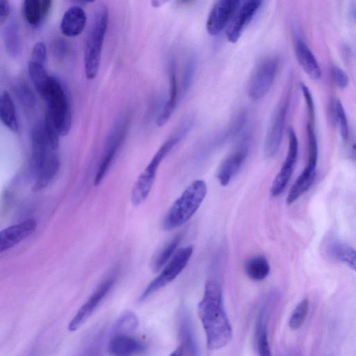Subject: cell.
I'll list each match as a JSON object with an SVG mask.
<instances>
[{
    "label": "cell",
    "mask_w": 356,
    "mask_h": 356,
    "mask_svg": "<svg viewBox=\"0 0 356 356\" xmlns=\"http://www.w3.org/2000/svg\"><path fill=\"white\" fill-rule=\"evenodd\" d=\"M197 314L206 333L209 349H220L229 343L232 327L224 309L221 288L217 282H206L203 297L197 305Z\"/></svg>",
    "instance_id": "6da1fadb"
},
{
    "label": "cell",
    "mask_w": 356,
    "mask_h": 356,
    "mask_svg": "<svg viewBox=\"0 0 356 356\" xmlns=\"http://www.w3.org/2000/svg\"><path fill=\"white\" fill-rule=\"evenodd\" d=\"M191 118H187L178 127L175 131L162 144L138 176L131 193V201L133 205L138 206L147 199L153 186L161 163L186 136L193 124Z\"/></svg>",
    "instance_id": "7a4b0ae2"
},
{
    "label": "cell",
    "mask_w": 356,
    "mask_h": 356,
    "mask_svg": "<svg viewBox=\"0 0 356 356\" xmlns=\"http://www.w3.org/2000/svg\"><path fill=\"white\" fill-rule=\"evenodd\" d=\"M207 193V186L202 179L191 182L175 201L165 216L162 227L170 231L177 228L195 214L204 200Z\"/></svg>",
    "instance_id": "3957f363"
},
{
    "label": "cell",
    "mask_w": 356,
    "mask_h": 356,
    "mask_svg": "<svg viewBox=\"0 0 356 356\" xmlns=\"http://www.w3.org/2000/svg\"><path fill=\"white\" fill-rule=\"evenodd\" d=\"M108 24V10L102 6L95 13L86 41L83 61L86 76L89 80L95 79L98 74Z\"/></svg>",
    "instance_id": "277c9868"
},
{
    "label": "cell",
    "mask_w": 356,
    "mask_h": 356,
    "mask_svg": "<svg viewBox=\"0 0 356 356\" xmlns=\"http://www.w3.org/2000/svg\"><path fill=\"white\" fill-rule=\"evenodd\" d=\"M47 106V114L56 127L60 136L68 134L72 125L71 105L68 94L60 81L51 76L41 95Z\"/></svg>",
    "instance_id": "5b68a950"
},
{
    "label": "cell",
    "mask_w": 356,
    "mask_h": 356,
    "mask_svg": "<svg viewBox=\"0 0 356 356\" xmlns=\"http://www.w3.org/2000/svg\"><path fill=\"white\" fill-rule=\"evenodd\" d=\"M291 89H286L277 104L266 131L264 152L265 157H273L278 152L283 136L287 111L289 109Z\"/></svg>",
    "instance_id": "8992f818"
},
{
    "label": "cell",
    "mask_w": 356,
    "mask_h": 356,
    "mask_svg": "<svg viewBox=\"0 0 356 356\" xmlns=\"http://www.w3.org/2000/svg\"><path fill=\"white\" fill-rule=\"evenodd\" d=\"M279 65L276 57H268L255 66L248 84V94L253 101L264 97L274 82Z\"/></svg>",
    "instance_id": "52a82bcc"
},
{
    "label": "cell",
    "mask_w": 356,
    "mask_h": 356,
    "mask_svg": "<svg viewBox=\"0 0 356 356\" xmlns=\"http://www.w3.org/2000/svg\"><path fill=\"white\" fill-rule=\"evenodd\" d=\"M193 251V248L191 245L183 247L177 250L162 272L145 289L138 301L145 300L152 293L173 281L187 265Z\"/></svg>",
    "instance_id": "ba28073f"
},
{
    "label": "cell",
    "mask_w": 356,
    "mask_h": 356,
    "mask_svg": "<svg viewBox=\"0 0 356 356\" xmlns=\"http://www.w3.org/2000/svg\"><path fill=\"white\" fill-rule=\"evenodd\" d=\"M250 138L251 134L249 131L243 133L236 149L220 164L216 178L221 186L228 185L241 168L249 152Z\"/></svg>",
    "instance_id": "9c48e42d"
},
{
    "label": "cell",
    "mask_w": 356,
    "mask_h": 356,
    "mask_svg": "<svg viewBox=\"0 0 356 356\" xmlns=\"http://www.w3.org/2000/svg\"><path fill=\"white\" fill-rule=\"evenodd\" d=\"M289 147L282 165L273 181L270 194L277 197L282 193L293 174L298 158V141L296 134L292 127L288 129Z\"/></svg>",
    "instance_id": "30bf717a"
},
{
    "label": "cell",
    "mask_w": 356,
    "mask_h": 356,
    "mask_svg": "<svg viewBox=\"0 0 356 356\" xmlns=\"http://www.w3.org/2000/svg\"><path fill=\"white\" fill-rule=\"evenodd\" d=\"M264 0H241L227 29V39L236 42L261 8Z\"/></svg>",
    "instance_id": "8fae6325"
},
{
    "label": "cell",
    "mask_w": 356,
    "mask_h": 356,
    "mask_svg": "<svg viewBox=\"0 0 356 356\" xmlns=\"http://www.w3.org/2000/svg\"><path fill=\"white\" fill-rule=\"evenodd\" d=\"M241 0H217L207 19L206 29L211 35L219 34L228 26Z\"/></svg>",
    "instance_id": "7c38bea8"
},
{
    "label": "cell",
    "mask_w": 356,
    "mask_h": 356,
    "mask_svg": "<svg viewBox=\"0 0 356 356\" xmlns=\"http://www.w3.org/2000/svg\"><path fill=\"white\" fill-rule=\"evenodd\" d=\"M31 172L36 176L54 152L49 145L44 131V123L36 124L31 134Z\"/></svg>",
    "instance_id": "4fadbf2b"
},
{
    "label": "cell",
    "mask_w": 356,
    "mask_h": 356,
    "mask_svg": "<svg viewBox=\"0 0 356 356\" xmlns=\"http://www.w3.org/2000/svg\"><path fill=\"white\" fill-rule=\"evenodd\" d=\"M115 278L109 277L104 280L90 296L87 302L77 311L68 325V330L74 332L79 329L92 315L97 305L112 289Z\"/></svg>",
    "instance_id": "5bb4252c"
},
{
    "label": "cell",
    "mask_w": 356,
    "mask_h": 356,
    "mask_svg": "<svg viewBox=\"0 0 356 356\" xmlns=\"http://www.w3.org/2000/svg\"><path fill=\"white\" fill-rule=\"evenodd\" d=\"M37 227L35 219H27L0 232V252L8 250L31 235Z\"/></svg>",
    "instance_id": "9a60e30c"
},
{
    "label": "cell",
    "mask_w": 356,
    "mask_h": 356,
    "mask_svg": "<svg viewBox=\"0 0 356 356\" xmlns=\"http://www.w3.org/2000/svg\"><path fill=\"white\" fill-rule=\"evenodd\" d=\"M175 67L172 60L169 67L168 97L157 116L156 123L158 127H162L168 122L181 98Z\"/></svg>",
    "instance_id": "2e32d148"
},
{
    "label": "cell",
    "mask_w": 356,
    "mask_h": 356,
    "mask_svg": "<svg viewBox=\"0 0 356 356\" xmlns=\"http://www.w3.org/2000/svg\"><path fill=\"white\" fill-rule=\"evenodd\" d=\"M294 50L298 62L305 72L311 79H318L321 76L320 65L307 44L299 36L295 38Z\"/></svg>",
    "instance_id": "e0dca14e"
},
{
    "label": "cell",
    "mask_w": 356,
    "mask_h": 356,
    "mask_svg": "<svg viewBox=\"0 0 356 356\" xmlns=\"http://www.w3.org/2000/svg\"><path fill=\"white\" fill-rule=\"evenodd\" d=\"M87 22L84 10L77 6H72L64 13L60 22V31L67 37H75L83 31Z\"/></svg>",
    "instance_id": "ac0fdd59"
},
{
    "label": "cell",
    "mask_w": 356,
    "mask_h": 356,
    "mask_svg": "<svg viewBox=\"0 0 356 356\" xmlns=\"http://www.w3.org/2000/svg\"><path fill=\"white\" fill-rule=\"evenodd\" d=\"M144 344L138 339L127 335L118 334L109 341L108 350L115 356H127L143 351Z\"/></svg>",
    "instance_id": "d6986e66"
},
{
    "label": "cell",
    "mask_w": 356,
    "mask_h": 356,
    "mask_svg": "<svg viewBox=\"0 0 356 356\" xmlns=\"http://www.w3.org/2000/svg\"><path fill=\"white\" fill-rule=\"evenodd\" d=\"M316 177V166L307 163L300 174L286 197V204L290 205L307 192L312 186Z\"/></svg>",
    "instance_id": "ffe728a7"
},
{
    "label": "cell",
    "mask_w": 356,
    "mask_h": 356,
    "mask_svg": "<svg viewBox=\"0 0 356 356\" xmlns=\"http://www.w3.org/2000/svg\"><path fill=\"white\" fill-rule=\"evenodd\" d=\"M59 168V159L56 152H54L35 177L31 191L36 193L47 188L58 174Z\"/></svg>",
    "instance_id": "44dd1931"
},
{
    "label": "cell",
    "mask_w": 356,
    "mask_h": 356,
    "mask_svg": "<svg viewBox=\"0 0 356 356\" xmlns=\"http://www.w3.org/2000/svg\"><path fill=\"white\" fill-rule=\"evenodd\" d=\"M327 252L334 260L347 265L356 272V250L339 241H332L327 247Z\"/></svg>",
    "instance_id": "7402d4cb"
},
{
    "label": "cell",
    "mask_w": 356,
    "mask_h": 356,
    "mask_svg": "<svg viewBox=\"0 0 356 356\" xmlns=\"http://www.w3.org/2000/svg\"><path fill=\"white\" fill-rule=\"evenodd\" d=\"M0 120L10 131L16 133L19 130L15 104L7 90L3 91L0 97Z\"/></svg>",
    "instance_id": "603a6c76"
},
{
    "label": "cell",
    "mask_w": 356,
    "mask_h": 356,
    "mask_svg": "<svg viewBox=\"0 0 356 356\" xmlns=\"http://www.w3.org/2000/svg\"><path fill=\"white\" fill-rule=\"evenodd\" d=\"M266 309L263 308L258 316L255 330V344L257 353L261 356L271 355L267 332Z\"/></svg>",
    "instance_id": "cb8c5ba5"
},
{
    "label": "cell",
    "mask_w": 356,
    "mask_h": 356,
    "mask_svg": "<svg viewBox=\"0 0 356 356\" xmlns=\"http://www.w3.org/2000/svg\"><path fill=\"white\" fill-rule=\"evenodd\" d=\"M3 41L10 56L16 58L21 51L19 29L17 22L10 21L3 30Z\"/></svg>",
    "instance_id": "d4e9b609"
},
{
    "label": "cell",
    "mask_w": 356,
    "mask_h": 356,
    "mask_svg": "<svg viewBox=\"0 0 356 356\" xmlns=\"http://www.w3.org/2000/svg\"><path fill=\"white\" fill-rule=\"evenodd\" d=\"M180 344L171 355H195L197 348L187 319H183L180 326Z\"/></svg>",
    "instance_id": "484cf974"
},
{
    "label": "cell",
    "mask_w": 356,
    "mask_h": 356,
    "mask_svg": "<svg viewBox=\"0 0 356 356\" xmlns=\"http://www.w3.org/2000/svg\"><path fill=\"white\" fill-rule=\"evenodd\" d=\"M45 67L42 64L32 60H29L28 63L30 78L40 96L46 90L51 79Z\"/></svg>",
    "instance_id": "4316f807"
},
{
    "label": "cell",
    "mask_w": 356,
    "mask_h": 356,
    "mask_svg": "<svg viewBox=\"0 0 356 356\" xmlns=\"http://www.w3.org/2000/svg\"><path fill=\"white\" fill-rule=\"evenodd\" d=\"M245 271L250 279L261 281L268 275L270 265L265 257L261 255L254 256L245 263Z\"/></svg>",
    "instance_id": "83f0119b"
},
{
    "label": "cell",
    "mask_w": 356,
    "mask_h": 356,
    "mask_svg": "<svg viewBox=\"0 0 356 356\" xmlns=\"http://www.w3.org/2000/svg\"><path fill=\"white\" fill-rule=\"evenodd\" d=\"M182 235H177L158 252L152 262V268L154 272H158L168 261L177 250Z\"/></svg>",
    "instance_id": "f1b7e54d"
},
{
    "label": "cell",
    "mask_w": 356,
    "mask_h": 356,
    "mask_svg": "<svg viewBox=\"0 0 356 356\" xmlns=\"http://www.w3.org/2000/svg\"><path fill=\"white\" fill-rule=\"evenodd\" d=\"M121 137V136L118 137L106 152L95 174L93 181L94 186H99L107 174L119 146Z\"/></svg>",
    "instance_id": "f546056e"
},
{
    "label": "cell",
    "mask_w": 356,
    "mask_h": 356,
    "mask_svg": "<svg viewBox=\"0 0 356 356\" xmlns=\"http://www.w3.org/2000/svg\"><path fill=\"white\" fill-rule=\"evenodd\" d=\"M138 318L131 311H126L118 318L113 325V331L115 334H128L135 331L138 326Z\"/></svg>",
    "instance_id": "4dcf8cb0"
},
{
    "label": "cell",
    "mask_w": 356,
    "mask_h": 356,
    "mask_svg": "<svg viewBox=\"0 0 356 356\" xmlns=\"http://www.w3.org/2000/svg\"><path fill=\"white\" fill-rule=\"evenodd\" d=\"M14 92L20 104L26 109H32L36 104V99L32 90L24 81H17L13 85Z\"/></svg>",
    "instance_id": "1f68e13d"
},
{
    "label": "cell",
    "mask_w": 356,
    "mask_h": 356,
    "mask_svg": "<svg viewBox=\"0 0 356 356\" xmlns=\"http://www.w3.org/2000/svg\"><path fill=\"white\" fill-rule=\"evenodd\" d=\"M23 13L30 25L38 26L42 19L41 0H24Z\"/></svg>",
    "instance_id": "d6a6232c"
},
{
    "label": "cell",
    "mask_w": 356,
    "mask_h": 356,
    "mask_svg": "<svg viewBox=\"0 0 356 356\" xmlns=\"http://www.w3.org/2000/svg\"><path fill=\"white\" fill-rule=\"evenodd\" d=\"M333 115L337 123L341 138L346 143L348 142L350 136V131L348 119L341 102L337 99L332 106Z\"/></svg>",
    "instance_id": "836d02e7"
},
{
    "label": "cell",
    "mask_w": 356,
    "mask_h": 356,
    "mask_svg": "<svg viewBox=\"0 0 356 356\" xmlns=\"http://www.w3.org/2000/svg\"><path fill=\"white\" fill-rule=\"evenodd\" d=\"M309 310L307 298L302 300L292 312L289 321V325L292 330L299 329L303 324Z\"/></svg>",
    "instance_id": "e575fe53"
},
{
    "label": "cell",
    "mask_w": 356,
    "mask_h": 356,
    "mask_svg": "<svg viewBox=\"0 0 356 356\" xmlns=\"http://www.w3.org/2000/svg\"><path fill=\"white\" fill-rule=\"evenodd\" d=\"M196 68L195 60L190 58L184 67L181 82L179 85L181 97H184L192 84Z\"/></svg>",
    "instance_id": "d590c367"
},
{
    "label": "cell",
    "mask_w": 356,
    "mask_h": 356,
    "mask_svg": "<svg viewBox=\"0 0 356 356\" xmlns=\"http://www.w3.org/2000/svg\"><path fill=\"white\" fill-rule=\"evenodd\" d=\"M43 123L51 149L56 152L59 146V136L60 135L54 123L47 113Z\"/></svg>",
    "instance_id": "8d00e7d4"
},
{
    "label": "cell",
    "mask_w": 356,
    "mask_h": 356,
    "mask_svg": "<svg viewBox=\"0 0 356 356\" xmlns=\"http://www.w3.org/2000/svg\"><path fill=\"white\" fill-rule=\"evenodd\" d=\"M30 60L35 61L46 66L47 52L45 44L42 42H37L33 48Z\"/></svg>",
    "instance_id": "74e56055"
},
{
    "label": "cell",
    "mask_w": 356,
    "mask_h": 356,
    "mask_svg": "<svg viewBox=\"0 0 356 356\" xmlns=\"http://www.w3.org/2000/svg\"><path fill=\"white\" fill-rule=\"evenodd\" d=\"M332 74L333 80L339 88L344 89L348 86L349 83L348 76L341 68L338 66H333Z\"/></svg>",
    "instance_id": "f35d334b"
},
{
    "label": "cell",
    "mask_w": 356,
    "mask_h": 356,
    "mask_svg": "<svg viewBox=\"0 0 356 356\" xmlns=\"http://www.w3.org/2000/svg\"><path fill=\"white\" fill-rule=\"evenodd\" d=\"M300 88L302 90V92L305 100L307 111L308 115V120L314 122L315 120V111H314V104L313 102V98L311 95V92L309 88L304 83H300Z\"/></svg>",
    "instance_id": "ab89813d"
},
{
    "label": "cell",
    "mask_w": 356,
    "mask_h": 356,
    "mask_svg": "<svg viewBox=\"0 0 356 356\" xmlns=\"http://www.w3.org/2000/svg\"><path fill=\"white\" fill-rule=\"evenodd\" d=\"M10 13V5L8 0H0V22L3 24Z\"/></svg>",
    "instance_id": "60d3db41"
},
{
    "label": "cell",
    "mask_w": 356,
    "mask_h": 356,
    "mask_svg": "<svg viewBox=\"0 0 356 356\" xmlns=\"http://www.w3.org/2000/svg\"><path fill=\"white\" fill-rule=\"evenodd\" d=\"M52 5V0H41L42 19L49 15Z\"/></svg>",
    "instance_id": "b9f144b4"
},
{
    "label": "cell",
    "mask_w": 356,
    "mask_h": 356,
    "mask_svg": "<svg viewBox=\"0 0 356 356\" xmlns=\"http://www.w3.org/2000/svg\"><path fill=\"white\" fill-rule=\"evenodd\" d=\"M169 0H151V4L154 8H159L165 4Z\"/></svg>",
    "instance_id": "7bdbcfd3"
},
{
    "label": "cell",
    "mask_w": 356,
    "mask_h": 356,
    "mask_svg": "<svg viewBox=\"0 0 356 356\" xmlns=\"http://www.w3.org/2000/svg\"><path fill=\"white\" fill-rule=\"evenodd\" d=\"M78 1H81V2H86V3H92L95 0H78Z\"/></svg>",
    "instance_id": "ee69618b"
},
{
    "label": "cell",
    "mask_w": 356,
    "mask_h": 356,
    "mask_svg": "<svg viewBox=\"0 0 356 356\" xmlns=\"http://www.w3.org/2000/svg\"><path fill=\"white\" fill-rule=\"evenodd\" d=\"M190 1H191V0H179V1H180L181 3H187V2Z\"/></svg>",
    "instance_id": "f6af8a7d"
},
{
    "label": "cell",
    "mask_w": 356,
    "mask_h": 356,
    "mask_svg": "<svg viewBox=\"0 0 356 356\" xmlns=\"http://www.w3.org/2000/svg\"><path fill=\"white\" fill-rule=\"evenodd\" d=\"M353 17H354V19H355V20L356 22V11H355L354 13H353Z\"/></svg>",
    "instance_id": "bcb514c9"
}]
</instances>
